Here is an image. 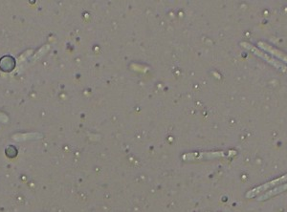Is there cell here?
<instances>
[{"label": "cell", "instance_id": "obj_1", "mask_svg": "<svg viewBox=\"0 0 287 212\" xmlns=\"http://www.w3.org/2000/svg\"><path fill=\"white\" fill-rule=\"evenodd\" d=\"M284 182H287V175H285V176H283V177H280V178H278V179L272 181V182L266 183V184H264V185H262V186H261V187H259V188H256L253 189L252 191L247 193V197H248V198L255 197V196H257L259 193L263 192V191H265L268 188H271L272 187H275V186H277V185H279V184H282V183H284Z\"/></svg>", "mask_w": 287, "mask_h": 212}, {"label": "cell", "instance_id": "obj_2", "mask_svg": "<svg viewBox=\"0 0 287 212\" xmlns=\"http://www.w3.org/2000/svg\"><path fill=\"white\" fill-rule=\"evenodd\" d=\"M286 190H287V184L284 185V186H282V187H279V188H274V189L268 191V192L265 193V194H263L262 196L259 197V200H260V201L266 200V199H269V198H271V197H273V196H275V195H277V194L284 192V191H286Z\"/></svg>", "mask_w": 287, "mask_h": 212}]
</instances>
